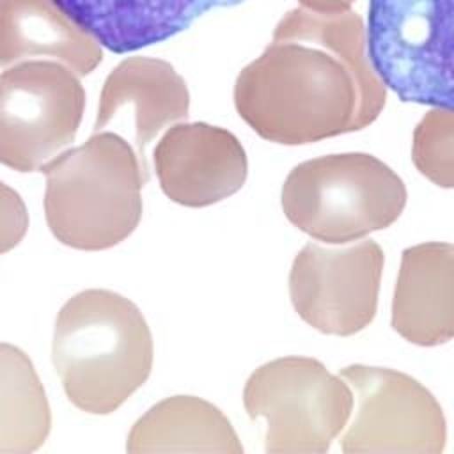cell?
I'll list each match as a JSON object with an SVG mask.
<instances>
[{
    "mask_svg": "<svg viewBox=\"0 0 454 454\" xmlns=\"http://www.w3.org/2000/svg\"><path fill=\"white\" fill-rule=\"evenodd\" d=\"M51 358L67 399L87 413L117 410L144 385L153 365V337L135 303L89 289L60 310Z\"/></svg>",
    "mask_w": 454,
    "mask_h": 454,
    "instance_id": "1",
    "label": "cell"
},
{
    "mask_svg": "<svg viewBox=\"0 0 454 454\" xmlns=\"http://www.w3.org/2000/svg\"><path fill=\"white\" fill-rule=\"evenodd\" d=\"M46 220L73 248L103 250L128 238L142 216L147 170L117 133H94L83 145L44 163Z\"/></svg>",
    "mask_w": 454,
    "mask_h": 454,
    "instance_id": "2",
    "label": "cell"
},
{
    "mask_svg": "<svg viewBox=\"0 0 454 454\" xmlns=\"http://www.w3.org/2000/svg\"><path fill=\"white\" fill-rule=\"evenodd\" d=\"M406 197L403 179L385 161L340 153L296 165L282 186V209L310 238L346 245L394 223Z\"/></svg>",
    "mask_w": 454,
    "mask_h": 454,
    "instance_id": "3",
    "label": "cell"
},
{
    "mask_svg": "<svg viewBox=\"0 0 454 454\" xmlns=\"http://www.w3.org/2000/svg\"><path fill=\"white\" fill-rule=\"evenodd\" d=\"M365 43L401 101L454 110V0H369Z\"/></svg>",
    "mask_w": 454,
    "mask_h": 454,
    "instance_id": "4",
    "label": "cell"
},
{
    "mask_svg": "<svg viewBox=\"0 0 454 454\" xmlns=\"http://www.w3.org/2000/svg\"><path fill=\"white\" fill-rule=\"evenodd\" d=\"M243 404L268 422V454H323L344 429L355 399L349 385L310 356H282L257 367Z\"/></svg>",
    "mask_w": 454,
    "mask_h": 454,
    "instance_id": "5",
    "label": "cell"
},
{
    "mask_svg": "<svg viewBox=\"0 0 454 454\" xmlns=\"http://www.w3.org/2000/svg\"><path fill=\"white\" fill-rule=\"evenodd\" d=\"M83 108L85 90L62 62L11 64L0 74V163L37 172L74 140Z\"/></svg>",
    "mask_w": 454,
    "mask_h": 454,
    "instance_id": "6",
    "label": "cell"
},
{
    "mask_svg": "<svg viewBox=\"0 0 454 454\" xmlns=\"http://www.w3.org/2000/svg\"><path fill=\"white\" fill-rule=\"evenodd\" d=\"M353 392L355 417L340 447L349 454H440L447 422L436 397L415 378L353 364L339 372Z\"/></svg>",
    "mask_w": 454,
    "mask_h": 454,
    "instance_id": "7",
    "label": "cell"
},
{
    "mask_svg": "<svg viewBox=\"0 0 454 454\" xmlns=\"http://www.w3.org/2000/svg\"><path fill=\"white\" fill-rule=\"evenodd\" d=\"M383 262V250L372 239L348 247L307 243L289 273L296 314L326 335L358 333L376 316Z\"/></svg>",
    "mask_w": 454,
    "mask_h": 454,
    "instance_id": "8",
    "label": "cell"
},
{
    "mask_svg": "<svg viewBox=\"0 0 454 454\" xmlns=\"http://www.w3.org/2000/svg\"><path fill=\"white\" fill-rule=\"evenodd\" d=\"M239 112L264 138L298 145L356 129L348 90L330 73L301 66L268 67L239 87Z\"/></svg>",
    "mask_w": 454,
    "mask_h": 454,
    "instance_id": "9",
    "label": "cell"
},
{
    "mask_svg": "<svg viewBox=\"0 0 454 454\" xmlns=\"http://www.w3.org/2000/svg\"><path fill=\"white\" fill-rule=\"evenodd\" d=\"M163 193L188 207H204L234 195L247 181L248 160L239 140L207 124H181L154 149Z\"/></svg>",
    "mask_w": 454,
    "mask_h": 454,
    "instance_id": "10",
    "label": "cell"
},
{
    "mask_svg": "<svg viewBox=\"0 0 454 454\" xmlns=\"http://www.w3.org/2000/svg\"><path fill=\"white\" fill-rule=\"evenodd\" d=\"M392 326L408 342L440 346L454 339V245L427 241L401 255Z\"/></svg>",
    "mask_w": 454,
    "mask_h": 454,
    "instance_id": "11",
    "label": "cell"
},
{
    "mask_svg": "<svg viewBox=\"0 0 454 454\" xmlns=\"http://www.w3.org/2000/svg\"><path fill=\"white\" fill-rule=\"evenodd\" d=\"M99 46L129 53L167 41L195 20L245 0H53Z\"/></svg>",
    "mask_w": 454,
    "mask_h": 454,
    "instance_id": "12",
    "label": "cell"
},
{
    "mask_svg": "<svg viewBox=\"0 0 454 454\" xmlns=\"http://www.w3.org/2000/svg\"><path fill=\"white\" fill-rule=\"evenodd\" d=\"M188 96L181 78L160 60L133 57L121 62L105 80L94 133L117 126L128 114L135 119L137 156L144 170L145 145L176 119L186 117Z\"/></svg>",
    "mask_w": 454,
    "mask_h": 454,
    "instance_id": "13",
    "label": "cell"
},
{
    "mask_svg": "<svg viewBox=\"0 0 454 454\" xmlns=\"http://www.w3.org/2000/svg\"><path fill=\"white\" fill-rule=\"evenodd\" d=\"M32 59L62 62L83 76L103 55L53 0H0V66Z\"/></svg>",
    "mask_w": 454,
    "mask_h": 454,
    "instance_id": "14",
    "label": "cell"
},
{
    "mask_svg": "<svg viewBox=\"0 0 454 454\" xmlns=\"http://www.w3.org/2000/svg\"><path fill=\"white\" fill-rule=\"evenodd\" d=\"M128 450L241 454L243 445L215 404L193 395H174L153 406L135 424Z\"/></svg>",
    "mask_w": 454,
    "mask_h": 454,
    "instance_id": "15",
    "label": "cell"
},
{
    "mask_svg": "<svg viewBox=\"0 0 454 454\" xmlns=\"http://www.w3.org/2000/svg\"><path fill=\"white\" fill-rule=\"evenodd\" d=\"M411 161L440 188H454V110L433 108L413 133Z\"/></svg>",
    "mask_w": 454,
    "mask_h": 454,
    "instance_id": "16",
    "label": "cell"
},
{
    "mask_svg": "<svg viewBox=\"0 0 454 454\" xmlns=\"http://www.w3.org/2000/svg\"><path fill=\"white\" fill-rule=\"evenodd\" d=\"M28 229V213L18 192L0 181V255L14 248Z\"/></svg>",
    "mask_w": 454,
    "mask_h": 454,
    "instance_id": "17",
    "label": "cell"
}]
</instances>
